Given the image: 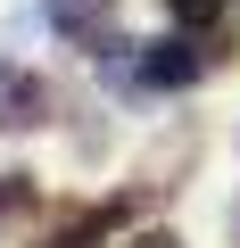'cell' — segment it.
Here are the masks:
<instances>
[{"instance_id":"3","label":"cell","mask_w":240,"mask_h":248,"mask_svg":"<svg viewBox=\"0 0 240 248\" xmlns=\"http://www.w3.org/2000/svg\"><path fill=\"white\" fill-rule=\"evenodd\" d=\"M42 207V190H33V174H0V232H17L25 215Z\"/></svg>"},{"instance_id":"6","label":"cell","mask_w":240,"mask_h":248,"mask_svg":"<svg viewBox=\"0 0 240 248\" xmlns=\"http://www.w3.org/2000/svg\"><path fill=\"white\" fill-rule=\"evenodd\" d=\"M50 248H91V240H83V232H58V240H50Z\"/></svg>"},{"instance_id":"2","label":"cell","mask_w":240,"mask_h":248,"mask_svg":"<svg viewBox=\"0 0 240 248\" xmlns=\"http://www.w3.org/2000/svg\"><path fill=\"white\" fill-rule=\"evenodd\" d=\"M42 9H50V25H58L66 42H83V50H99L108 25H116V0H42Z\"/></svg>"},{"instance_id":"5","label":"cell","mask_w":240,"mask_h":248,"mask_svg":"<svg viewBox=\"0 0 240 248\" xmlns=\"http://www.w3.org/2000/svg\"><path fill=\"white\" fill-rule=\"evenodd\" d=\"M125 248H182L174 232H141V240H125Z\"/></svg>"},{"instance_id":"4","label":"cell","mask_w":240,"mask_h":248,"mask_svg":"<svg viewBox=\"0 0 240 248\" xmlns=\"http://www.w3.org/2000/svg\"><path fill=\"white\" fill-rule=\"evenodd\" d=\"M215 9H224V0H166V17H182V25H207Z\"/></svg>"},{"instance_id":"1","label":"cell","mask_w":240,"mask_h":248,"mask_svg":"<svg viewBox=\"0 0 240 248\" xmlns=\"http://www.w3.org/2000/svg\"><path fill=\"white\" fill-rule=\"evenodd\" d=\"M207 66H215V50H199V42H141V66H133V75H141L149 91H182V83H199Z\"/></svg>"}]
</instances>
